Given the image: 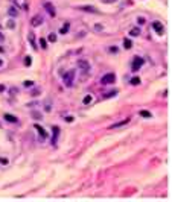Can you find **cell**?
Returning <instances> with one entry per match:
<instances>
[{
  "label": "cell",
  "instance_id": "6da1fadb",
  "mask_svg": "<svg viewBox=\"0 0 172 202\" xmlns=\"http://www.w3.org/2000/svg\"><path fill=\"white\" fill-rule=\"evenodd\" d=\"M63 79H64V84H66V87H72V85H73V79H75V73H73V70L66 71V73H64V76H63Z\"/></svg>",
  "mask_w": 172,
  "mask_h": 202
},
{
  "label": "cell",
  "instance_id": "7a4b0ae2",
  "mask_svg": "<svg viewBox=\"0 0 172 202\" xmlns=\"http://www.w3.org/2000/svg\"><path fill=\"white\" fill-rule=\"evenodd\" d=\"M113 82H116V75L114 73H107V75H104L102 79H101V84L102 85H108V84H113Z\"/></svg>",
  "mask_w": 172,
  "mask_h": 202
},
{
  "label": "cell",
  "instance_id": "3957f363",
  "mask_svg": "<svg viewBox=\"0 0 172 202\" xmlns=\"http://www.w3.org/2000/svg\"><path fill=\"white\" fill-rule=\"evenodd\" d=\"M143 62H145V59H143V58H140V56H136V58H134V61H133L131 70H133V71H137V70H140V67L143 66Z\"/></svg>",
  "mask_w": 172,
  "mask_h": 202
},
{
  "label": "cell",
  "instance_id": "277c9868",
  "mask_svg": "<svg viewBox=\"0 0 172 202\" xmlns=\"http://www.w3.org/2000/svg\"><path fill=\"white\" fill-rule=\"evenodd\" d=\"M12 3H14V6H15V8L24 9V11H28V9H29V3H28V0H12Z\"/></svg>",
  "mask_w": 172,
  "mask_h": 202
},
{
  "label": "cell",
  "instance_id": "5b68a950",
  "mask_svg": "<svg viewBox=\"0 0 172 202\" xmlns=\"http://www.w3.org/2000/svg\"><path fill=\"white\" fill-rule=\"evenodd\" d=\"M152 27H154L155 32H157V34H160V35L165 32V27H163V24H161L160 21H154V23H152Z\"/></svg>",
  "mask_w": 172,
  "mask_h": 202
},
{
  "label": "cell",
  "instance_id": "8992f818",
  "mask_svg": "<svg viewBox=\"0 0 172 202\" xmlns=\"http://www.w3.org/2000/svg\"><path fill=\"white\" fill-rule=\"evenodd\" d=\"M41 23H43V17H41V15H34V17H32V21H31V24H32L34 27L40 26Z\"/></svg>",
  "mask_w": 172,
  "mask_h": 202
},
{
  "label": "cell",
  "instance_id": "52a82bcc",
  "mask_svg": "<svg viewBox=\"0 0 172 202\" xmlns=\"http://www.w3.org/2000/svg\"><path fill=\"white\" fill-rule=\"evenodd\" d=\"M52 131H53V135H52V143L55 144V143H56V140H58V135H59V128H58V126H53V128H52Z\"/></svg>",
  "mask_w": 172,
  "mask_h": 202
},
{
  "label": "cell",
  "instance_id": "ba28073f",
  "mask_svg": "<svg viewBox=\"0 0 172 202\" xmlns=\"http://www.w3.org/2000/svg\"><path fill=\"white\" fill-rule=\"evenodd\" d=\"M79 9H81V11H85V12H90V14H96V12H98V9L93 8V6H79Z\"/></svg>",
  "mask_w": 172,
  "mask_h": 202
},
{
  "label": "cell",
  "instance_id": "9c48e42d",
  "mask_svg": "<svg viewBox=\"0 0 172 202\" xmlns=\"http://www.w3.org/2000/svg\"><path fill=\"white\" fill-rule=\"evenodd\" d=\"M34 128L37 129V132L40 134V137H41V138H46V137H47V132H46V131H44V129H43L40 125H35Z\"/></svg>",
  "mask_w": 172,
  "mask_h": 202
},
{
  "label": "cell",
  "instance_id": "30bf717a",
  "mask_svg": "<svg viewBox=\"0 0 172 202\" xmlns=\"http://www.w3.org/2000/svg\"><path fill=\"white\" fill-rule=\"evenodd\" d=\"M78 66L82 68V70H85V71L90 70V64H88L87 61H84V59H79V61H78Z\"/></svg>",
  "mask_w": 172,
  "mask_h": 202
},
{
  "label": "cell",
  "instance_id": "8fae6325",
  "mask_svg": "<svg viewBox=\"0 0 172 202\" xmlns=\"http://www.w3.org/2000/svg\"><path fill=\"white\" fill-rule=\"evenodd\" d=\"M44 8H46V11H47V14H49L50 17H55V8L52 6L50 3H46V5H44Z\"/></svg>",
  "mask_w": 172,
  "mask_h": 202
},
{
  "label": "cell",
  "instance_id": "7c38bea8",
  "mask_svg": "<svg viewBox=\"0 0 172 202\" xmlns=\"http://www.w3.org/2000/svg\"><path fill=\"white\" fill-rule=\"evenodd\" d=\"M128 122H130V118H125V120H122V122H117V123L111 125V126H110V129H116V128H121V126H123V125H126Z\"/></svg>",
  "mask_w": 172,
  "mask_h": 202
},
{
  "label": "cell",
  "instance_id": "4fadbf2b",
  "mask_svg": "<svg viewBox=\"0 0 172 202\" xmlns=\"http://www.w3.org/2000/svg\"><path fill=\"white\" fill-rule=\"evenodd\" d=\"M6 122H11V123H17V117L15 116H12V114H5L3 116Z\"/></svg>",
  "mask_w": 172,
  "mask_h": 202
},
{
  "label": "cell",
  "instance_id": "5bb4252c",
  "mask_svg": "<svg viewBox=\"0 0 172 202\" xmlns=\"http://www.w3.org/2000/svg\"><path fill=\"white\" fill-rule=\"evenodd\" d=\"M69 27H70V23H64V26L59 29V34H63V35L67 34V32H69Z\"/></svg>",
  "mask_w": 172,
  "mask_h": 202
},
{
  "label": "cell",
  "instance_id": "9a60e30c",
  "mask_svg": "<svg viewBox=\"0 0 172 202\" xmlns=\"http://www.w3.org/2000/svg\"><path fill=\"white\" fill-rule=\"evenodd\" d=\"M139 114H140L142 117H145V118H149V117H152V116H151V113H149V111H145V109H142V111H140Z\"/></svg>",
  "mask_w": 172,
  "mask_h": 202
},
{
  "label": "cell",
  "instance_id": "2e32d148",
  "mask_svg": "<svg viewBox=\"0 0 172 202\" xmlns=\"http://www.w3.org/2000/svg\"><path fill=\"white\" fill-rule=\"evenodd\" d=\"M139 34H140V29H139V27H133V29L130 31V35H131V36H137Z\"/></svg>",
  "mask_w": 172,
  "mask_h": 202
},
{
  "label": "cell",
  "instance_id": "e0dca14e",
  "mask_svg": "<svg viewBox=\"0 0 172 202\" xmlns=\"http://www.w3.org/2000/svg\"><path fill=\"white\" fill-rule=\"evenodd\" d=\"M131 46H133V44H131V40L125 38V40H123V47H125V49H131Z\"/></svg>",
  "mask_w": 172,
  "mask_h": 202
},
{
  "label": "cell",
  "instance_id": "ac0fdd59",
  "mask_svg": "<svg viewBox=\"0 0 172 202\" xmlns=\"http://www.w3.org/2000/svg\"><path fill=\"white\" fill-rule=\"evenodd\" d=\"M8 14L9 15H12V17H17V9H15V6H12V8H9V11H8Z\"/></svg>",
  "mask_w": 172,
  "mask_h": 202
},
{
  "label": "cell",
  "instance_id": "d6986e66",
  "mask_svg": "<svg viewBox=\"0 0 172 202\" xmlns=\"http://www.w3.org/2000/svg\"><path fill=\"white\" fill-rule=\"evenodd\" d=\"M29 41H31L32 47H34V49H37V43H35V40H34V34H29Z\"/></svg>",
  "mask_w": 172,
  "mask_h": 202
},
{
  "label": "cell",
  "instance_id": "ffe728a7",
  "mask_svg": "<svg viewBox=\"0 0 172 202\" xmlns=\"http://www.w3.org/2000/svg\"><path fill=\"white\" fill-rule=\"evenodd\" d=\"M40 46H41L43 49H47V41H46L44 38H40Z\"/></svg>",
  "mask_w": 172,
  "mask_h": 202
},
{
  "label": "cell",
  "instance_id": "44dd1931",
  "mask_svg": "<svg viewBox=\"0 0 172 202\" xmlns=\"http://www.w3.org/2000/svg\"><path fill=\"white\" fill-rule=\"evenodd\" d=\"M130 84L131 85H139L140 84V78H133V79L130 81Z\"/></svg>",
  "mask_w": 172,
  "mask_h": 202
},
{
  "label": "cell",
  "instance_id": "7402d4cb",
  "mask_svg": "<svg viewBox=\"0 0 172 202\" xmlns=\"http://www.w3.org/2000/svg\"><path fill=\"white\" fill-rule=\"evenodd\" d=\"M84 105H87V103H90V102H91V96H90V94H87L85 97H84Z\"/></svg>",
  "mask_w": 172,
  "mask_h": 202
},
{
  "label": "cell",
  "instance_id": "603a6c76",
  "mask_svg": "<svg viewBox=\"0 0 172 202\" xmlns=\"http://www.w3.org/2000/svg\"><path fill=\"white\" fill-rule=\"evenodd\" d=\"M116 93H117L116 90H114V91H110V93H107V94H104V97H113V96H116Z\"/></svg>",
  "mask_w": 172,
  "mask_h": 202
},
{
  "label": "cell",
  "instance_id": "cb8c5ba5",
  "mask_svg": "<svg viewBox=\"0 0 172 202\" xmlns=\"http://www.w3.org/2000/svg\"><path fill=\"white\" fill-rule=\"evenodd\" d=\"M49 41H50V43H55V41H56V35H55V34H49Z\"/></svg>",
  "mask_w": 172,
  "mask_h": 202
},
{
  "label": "cell",
  "instance_id": "d4e9b609",
  "mask_svg": "<svg viewBox=\"0 0 172 202\" xmlns=\"http://www.w3.org/2000/svg\"><path fill=\"white\" fill-rule=\"evenodd\" d=\"M6 26H8V27H9V29H14V27H15V23H14V21H12V20H9V21H8V24H6Z\"/></svg>",
  "mask_w": 172,
  "mask_h": 202
},
{
  "label": "cell",
  "instance_id": "484cf974",
  "mask_svg": "<svg viewBox=\"0 0 172 202\" xmlns=\"http://www.w3.org/2000/svg\"><path fill=\"white\" fill-rule=\"evenodd\" d=\"M31 62H32V59H31V56H26V58H24V64H26V66L29 67V66H31Z\"/></svg>",
  "mask_w": 172,
  "mask_h": 202
},
{
  "label": "cell",
  "instance_id": "4316f807",
  "mask_svg": "<svg viewBox=\"0 0 172 202\" xmlns=\"http://www.w3.org/2000/svg\"><path fill=\"white\" fill-rule=\"evenodd\" d=\"M137 23H139V24H143V23H145V18H143V17H139L137 18Z\"/></svg>",
  "mask_w": 172,
  "mask_h": 202
},
{
  "label": "cell",
  "instance_id": "83f0119b",
  "mask_svg": "<svg viewBox=\"0 0 172 202\" xmlns=\"http://www.w3.org/2000/svg\"><path fill=\"white\" fill-rule=\"evenodd\" d=\"M102 3H114V2H117V0H101Z\"/></svg>",
  "mask_w": 172,
  "mask_h": 202
},
{
  "label": "cell",
  "instance_id": "f1b7e54d",
  "mask_svg": "<svg viewBox=\"0 0 172 202\" xmlns=\"http://www.w3.org/2000/svg\"><path fill=\"white\" fill-rule=\"evenodd\" d=\"M66 122H67V123L73 122V117H72V116H67V117H66Z\"/></svg>",
  "mask_w": 172,
  "mask_h": 202
},
{
  "label": "cell",
  "instance_id": "f546056e",
  "mask_svg": "<svg viewBox=\"0 0 172 202\" xmlns=\"http://www.w3.org/2000/svg\"><path fill=\"white\" fill-rule=\"evenodd\" d=\"M32 84H34L32 81H26V82H24V85H26V87H32Z\"/></svg>",
  "mask_w": 172,
  "mask_h": 202
},
{
  "label": "cell",
  "instance_id": "4dcf8cb0",
  "mask_svg": "<svg viewBox=\"0 0 172 202\" xmlns=\"http://www.w3.org/2000/svg\"><path fill=\"white\" fill-rule=\"evenodd\" d=\"M0 163H2V164H8V160H6V158H0Z\"/></svg>",
  "mask_w": 172,
  "mask_h": 202
},
{
  "label": "cell",
  "instance_id": "1f68e13d",
  "mask_svg": "<svg viewBox=\"0 0 172 202\" xmlns=\"http://www.w3.org/2000/svg\"><path fill=\"white\" fill-rule=\"evenodd\" d=\"M0 91H5V85H0Z\"/></svg>",
  "mask_w": 172,
  "mask_h": 202
},
{
  "label": "cell",
  "instance_id": "d6a6232c",
  "mask_svg": "<svg viewBox=\"0 0 172 202\" xmlns=\"http://www.w3.org/2000/svg\"><path fill=\"white\" fill-rule=\"evenodd\" d=\"M2 40H3V34H2V32H0V41H2Z\"/></svg>",
  "mask_w": 172,
  "mask_h": 202
},
{
  "label": "cell",
  "instance_id": "836d02e7",
  "mask_svg": "<svg viewBox=\"0 0 172 202\" xmlns=\"http://www.w3.org/2000/svg\"><path fill=\"white\" fill-rule=\"evenodd\" d=\"M2 66H3V61H2V59H0V67H2Z\"/></svg>",
  "mask_w": 172,
  "mask_h": 202
},
{
  "label": "cell",
  "instance_id": "e575fe53",
  "mask_svg": "<svg viewBox=\"0 0 172 202\" xmlns=\"http://www.w3.org/2000/svg\"><path fill=\"white\" fill-rule=\"evenodd\" d=\"M2 52H3V47H0V53H2Z\"/></svg>",
  "mask_w": 172,
  "mask_h": 202
}]
</instances>
